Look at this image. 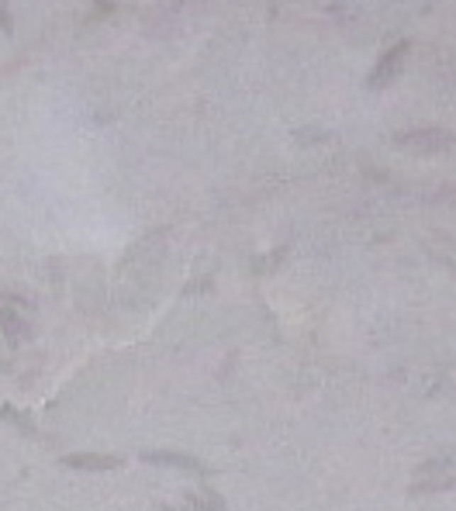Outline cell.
Returning a JSON list of instances; mask_svg holds the SVG:
<instances>
[{
  "mask_svg": "<svg viewBox=\"0 0 456 511\" xmlns=\"http://www.w3.org/2000/svg\"><path fill=\"white\" fill-rule=\"evenodd\" d=\"M408 42H394L387 52L380 55V62L374 66V73H370V80H367V86L370 90H377V86H387V83H394L398 80V73H401V66H404V59H408Z\"/></svg>",
  "mask_w": 456,
  "mask_h": 511,
  "instance_id": "6da1fadb",
  "label": "cell"
},
{
  "mask_svg": "<svg viewBox=\"0 0 456 511\" xmlns=\"http://www.w3.org/2000/svg\"><path fill=\"white\" fill-rule=\"evenodd\" d=\"M398 145H408V149H418V152H443L453 145V135L446 128H411V132L394 135Z\"/></svg>",
  "mask_w": 456,
  "mask_h": 511,
  "instance_id": "7a4b0ae2",
  "label": "cell"
},
{
  "mask_svg": "<svg viewBox=\"0 0 456 511\" xmlns=\"http://www.w3.org/2000/svg\"><path fill=\"white\" fill-rule=\"evenodd\" d=\"M145 463H152V466H173V470H187V473H197V477H208L211 470H208V463H201V459L194 456H184V453H169V449H156V453H142Z\"/></svg>",
  "mask_w": 456,
  "mask_h": 511,
  "instance_id": "3957f363",
  "label": "cell"
},
{
  "mask_svg": "<svg viewBox=\"0 0 456 511\" xmlns=\"http://www.w3.org/2000/svg\"><path fill=\"white\" fill-rule=\"evenodd\" d=\"M69 470H90V473H104V470H118L125 459L121 456H104V453H69L62 456Z\"/></svg>",
  "mask_w": 456,
  "mask_h": 511,
  "instance_id": "277c9868",
  "label": "cell"
},
{
  "mask_svg": "<svg viewBox=\"0 0 456 511\" xmlns=\"http://www.w3.org/2000/svg\"><path fill=\"white\" fill-rule=\"evenodd\" d=\"M190 511H225V501L218 498L211 487H201V490H194L187 494V501H184Z\"/></svg>",
  "mask_w": 456,
  "mask_h": 511,
  "instance_id": "5b68a950",
  "label": "cell"
},
{
  "mask_svg": "<svg viewBox=\"0 0 456 511\" xmlns=\"http://www.w3.org/2000/svg\"><path fill=\"white\" fill-rule=\"evenodd\" d=\"M4 335L14 342V339H25L28 335V325H25V318L14 311V304L7 301V311H4Z\"/></svg>",
  "mask_w": 456,
  "mask_h": 511,
  "instance_id": "8992f818",
  "label": "cell"
},
{
  "mask_svg": "<svg viewBox=\"0 0 456 511\" xmlns=\"http://www.w3.org/2000/svg\"><path fill=\"white\" fill-rule=\"evenodd\" d=\"M287 259V249L280 245V249H273L267 256H256L252 259V273H269V269H277V263H284Z\"/></svg>",
  "mask_w": 456,
  "mask_h": 511,
  "instance_id": "52a82bcc",
  "label": "cell"
},
{
  "mask_svg": "<svg viewBox=\"0 0 456 511\" xmlns=\"http://www.w3.org/2000/svg\"><path fill=\"white\" fill-rule=\"evenodd\" d=\"M4 418H7L11 425H18V429L25 432V435H31V432H35V425H31V418H28L25 411H18L14 404H4Z\"/></svg>",
  "mask_w": 456,
  "mask_h": 511,
  "instance_id": "ba28073f",
  "label": "cell"
},
{
  "mask_svg": "<svg viewBox=\"0 0 456 511\" xmlns=\"http://www.w3.org/2000/svg\"><path fill=\"white\" fill-rule=\"evenodd\" d=\"M211 287H215V280H211V276H201V280H194V283L184 287V294L197 297V294H204V291H211Z\"/></svg>",
  "mask_w": 456,
  "mask_h": 511,
  "instance_id": "9c48e42d",
  "label": "cell"
},
{
  "mask_svg": "<svg viewBox=\"0 0 456 511\" xmlns=\"http://www.w3.org/2000/svg\"><path fill=\"white\" fill-rule=\"evenodd\" d=\"M450 487H456V477H446V481H429V484H415L411 490L418 494V490H450Z\"/></svg>",
  "mask_w": 456,
  "mask_h": 511,
  "instance_id": "30bf717a",
  "label": "cell"
},
{
  "mask_svg": "<svg viewBox=\"0 0 456 511\" xmlns=\"http://www.w3.org/2000/svg\"><path fill=\"white\" fill-rule=\"evenodd\" d=\"M446 466H450V459H429V463L418 466V477H426V473H439V470H446Z\"/></svg>",
  "mask_w": 456,
  "mask_h": 511,
  "instance_id": "8fae6325",
  "label": "cell"
},
{
  "mask_svg": "<svg viewBox=\"0 0 456 511\" xmlns=\"http://www.w3.org/2000/svg\"><path fill=\"white\" fill-rule=\"evenodd\" d=\"M297 138L301 142H318V138H328L325 132H297Z\"/></svg>",
  "mask_w": 456,
  "mask_h": 511,
  "instance_id": "7c38bea8",
  "label": "cell"
},
{
  "mask_svg": "<svg viewBox=\"0 0 456 511\" xmlns=\"http://www.w3.org/2000/svg\"><path fill=\"white\" fill-rule=\"evenodd\" d=\"M0 25H4V31H11V18H7V7L0 4Z\"/></svg>",
  "mask_w": 456,
  "mask_h": 511,
  "instance_id": "4fadbf2b",
  "label": "cell"
},
{
  "mask_svg": "<svg viewBox=\"0 0 456 511\" xmlns=\"http://www.w3.org/2000/svg\"><path fill=\"white\" fill-rule=\"evenodd\" d=\"M446 266H450V269H453V273H456V263H453V259H446Z\"/></svg>",
  "mask_w": 456,
  "mask_h": 511,
  "instance_id": "5bb4252c",
  "label": "cell"
},
{
  "mask_svg": "<svg viewBox=\"0 0 456 511\" xmlns=\"http://www.w3.org/2000/svg\"><path fill=\"white\" fill-rule=\"evenodd\" d=\"M160 511H177V508H160ZM184 511H190V508H187V505H184Z\"/></svg>",
  "mask_w": 456,
  "mask_h": 511,
  "instance_id": "9a60e30c",
  "label": "cell"
}]
</instances>
